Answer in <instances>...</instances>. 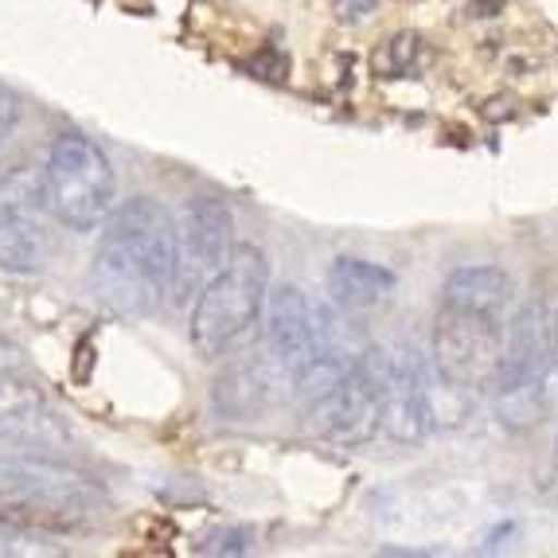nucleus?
<instances>
[{
    "label": "nucleus",
    "mask_w": 558,
    "mask_h": 558,
    "mask_svg": "<svg viewBox=\"0 0 558 558\" xmlns=\"http://www.w3.org/2000/svg\"><path fill=\"white\" fill-rule=\"evenodd\" d=\"M177 286V219L149 196L110 207L90 258L94 298L121 317H153Z\"/></svg>",
    "instance_id": "nucleus-1"
},
{
    "label": "nucleus",
    "mask_w": 558,
    "mask_h": 558,
    "mask_svg": "<svg viewBox=\"0 0 558 558\" xmlns=\"http://www.w3.org/2000/svg\"><path fill=\"white\" fill-rule=\"evenodd\" d=\"M270 293V262L254 242H234L231 258L196 293L192 320H187V340L204 360L227 355L242 336L258 325L262 308Z\"/></svg>",
    "instance_id": "nucleus-2"
},
{
    "label": "nucleus",
    "mask_w": 558,
    "mask_h": 558,
    "mask_svg": "<svg viewBox=\"0 0 558 558\" xmlns=\"http://www.w3.org/2000/svg\"><path fill=\"white\" fill-rule=\"evenodd\" d=\"M44 204L71 231H94L113 207V168L90 137L59 133L44 165Z\"/></svg>",
    "instance_id": "nucleus-3"
},
{
    "label": "nucleus",
    "mask_w": 558,
    "mask_h": 558,
    "mask_svg": "<svg viewBox=\"0 0 558 558\" xmlns=\"http://www.w3.org/2000/svg\"><path fill=\"white\" fill-rule=\"evenodd\" d=\"M375 387V426L391 441H426L434 422L429 407V363L410 348H367L355 355Z\"/></svg>",
    "instance_id": "nucleus-4"
},
{
    "label": "nucleus",
    "mask_w": 558,
    "mask_h": 558,
    "mask_svg": "<svg viewBox=\"0 0 558 558\" xmlns=\"http://www.w3.org/2000/svg\"><path fill=\"white\" fill-rule=\"evenodd\" d=\"M234 251V215L223 199H192L177 219V286L172 293L196 298L223 270Z\"/></svg>",
    "instance_id": "nucleus-5"
},
{
    "label": "nucleus",
    "mask_w": 558,
    "mask_h": 558,
    "mask_svg": "<svg viewBox=\"0 0 558 558\" xmlns=\"http://www.w3.org/2000/svg\"><path fill=\"white\" fill-rule=\"evenodd\" d=\"M500 360V325L493 317H469L446 308L434 328V372L457 391L493 387Z\"/></svg>",
    "instance_id": "nucleus-6"
},
{
    "label": "nucleus",
    "mask_w": 558,
    "mask_h": 558,
    "mask_svg": "<svg viewBox=\"0 0 558 558\" xmlns=\"http://www.w3.org/2000/svg\"><path fill=\"white\" fill-rule=\"evenodd\" d=\"M550 352H555V317L547 305H523L512 317L508 332H500V360H496L493 387L500 395L531 387L547 372Z\"/></svg>",
    "instance_id": "nucleus-7"
},
{
    "label": "nucleus",
    "mask_w": 558,
    "mask_h": 558,
    "mask_svg": "<svg viewBox=\"0 0 558 558\" xmlns=\"http://www.w3.org/2000/svg\"><path fill=\"white\" fill-rule=\"evenodd\" d=\"M308 429L317 438H328L336 446H360L375 434V387L367 379V372L360 367V360L352 363V372L336 383L332 391L320 395L317 402L305 407Z\"/></svg>",
    "instance_id": "nucleus-8"
},
{
    "label": "nucleus",
    "mask_w": 558,
    "mask_h": 558,
    "mask_svg": "<svg viewBox=\"0 0 558 558\" xmlns=\"http://www.w3.org/2000/svg\"><path fill=\"white\" fill-rule=\"evenodd\" d=\"M59 446H66V429L47 410L36 383L16 372H0V449L44 453Z\"/></svg>",
    "instance_id": "nucleus-9"
},
{
    "label": "nucleus",
    "mask_w": 558,
    "mask_h": 558,
    "mask_svg": "<svg viewBox=\"0 0 558 558\" xmlns=\"http://www.w3.org/2000/svg\"><path fill=\"white\" fill-rule=\"evenodd\" d=\"M266 352L274 367L286 375L301 372L317 355V305L305 298V289L281 286L266 293Z\"/></svg>",
    "instance_id": "nucleus-10"
},
{
    "label": "nucleus",
    "mask_w": 558,
    "mask_h": 558,
    "mask_svg": "<svg viewBox=\"0 0 558 558\" xmlns=\"http://www.w3.org/2000/svg\"><path fill=\"white\" fill-rule=\"evenodd\" d=\"M512 298L515 281L500 266H461L441 286V305L453 308V313H469V317L500 320Z\"/></svg>",
    "instance_id": "nucleus-11"
},
{
    "label": "nucleus",
    "mask_w": 558,
    "mask_h": 558,
    "mask_svg": "<svg viewBox=\"0 0 558 558\" xmlns=\"http://www.w3.org/2000/svg\"><path fill=\"white\" fill-rule=\"evenodd\" d=\"M395 281L399 278L387 266L367 258H336L328 266V293H332L336 308H344V313L379 305L395 289Z\"/></svg>",
    "instance_id": "nucleus-12"
},
{
    "label": "nucleus",
    "mask_w": 558,
    "mask_h": 558,
    "mask_svg": "<svg viewBox=\"0 0 558 558\" xmlns=\"http://www.w3.org/2000/svg\"><path fill=\"white\" fill-rule=\"evenodd\" d=\"M270 399V383L262 375V367L254 363H234L215 379L211 407L227 418H258Z\"/></svg>",
    "instance_id": "nucleus-13"
},
{
    "label": "nucleus",
    "mask_w": 558,
    "mask_h": 558,
    "mask_svg": "<svg viewBox=\"0 0 558 558\" xmlns=\"http://www.w3.org/2000/svg\"><path fill=\"white\" fill-rule=\"evenodd\" d=\"M44 231H39L36 215H20L0 223V270L12 274H36L44 266Z\"/></svg>",
    "instance_id": "nucleus-14"
},
{
    "label": "nucleus",
    "mask_w": 558,
    "mask_h": 558,
    "mask_svg": "<svg viewBox=\"0 0 558 558\" xmlns=\"http://www.w3.org/2000/svg\"><path fill=\"white\" fill-rule=\"evenodd\" d=\"M39 199H44V172H28L16 168L12 177L0 180V223L20 219V215H36Z\"/></svg>",
    "instance_id": "nucleus-15"
},
{
    "label": "nucleus",
    "mask_w": 558,
    "mask_h": 558,
    "mask_svg": "<svg viewBox=\"0 0 558 558\" xmlns=\"http://www.w3.org/2000/svg\"><path fill=\"white\" fill-rule=\"evenodd\" d=\"M32 555L51 558V555H63V547H56L39 527L0 520V558H32Z\"/></svg>",
    "instance_id": "nucleus-16"
},
{
    "label": "nucleus",
    "mask_w": 558,
    "mask_h": 558,
    "mask_svg": "<svg viewBox=\"0 0 558 558\" xmlns=\"http://www.w3.org/2000/svg\"><path fill=\"white\" fill-rule=\"evenodd\" d=\"M414 56H418V36L402 32V36H395L391 44L383 47V56H375V71L387 78H402L410 71V63H414Z\"/></svg>",
    "instance_id": "nucleus-17"
},
{
    "label": "nucleus",
    "mask_w": 558,
    "mask_h": 558,
    "mask_svg": "<svg viewBox=\"0 0 558 558\" xmlns=\"http://www.w3.org/2000/svg\"><path fill=\"white\" fill-rule=\"evenodd\" d=\"M246 550H254V531L231 527V531H219L204 547V555H246Z\"/></svg>",
    "instance_id": "nucleus-18"
},
{
    "label": "nucleus",
    "mask_w": 558,
    "mask_h": 558,
    "mask_svg": "<svg viewBox=\"0 0 558 558\" xmlns=\"http://www.w3.org/2000/svg\"><path fill=\"white\" fill-rule=\"evenodd\" d=\"M20 118H24V102H20V94L12 86L0 83V145L16 133Z\"/></svg>",
    "instance_id": "nucleus-19"
},
{
    "label": "nucleus",
    "mask_w": 558,
    "mask_h": 558,
    "mask_svg": "<svg viewBox=\"0 0 558 558\" xmlns=\"http://www.w3.org/2000/svg\"><path fill=\"white\" fill-rule=\"evenodd\" d=\"M375 9H379V0H332V12L340 24H363Z\"/></svg>",
    "instance_id": "nucleus-20"
},
{
    "label": "nucleus",
    "mask_w": 558,
    "mask_h": 558,
    "mask_svg": "<svg viewBox=\"0 0 558 558\" xmlns=\"http://www.w3.org/2000/svg\"><path fill=\"white\" fill-rule=\"evenodd\" d=\"M251 71L258 78H274V83H281V78H286V71H289V59L278 56L274 47H266V51H262V56L251 63Z\"/></svg>",
    "instance_id": "nucleus-21"
},
{
    "label": "nucleus",
    "mask_w": 558,
    "mask_h": 558,
    "mask_svg": "<svg viewBox=\"0 0 558 558\" xmlns=\"http://www.w3.org/2000/svg\"><path fill=\"white\" fill-rule=\"evenodd\" d=\"M515 535V523H504V527H496L493 535H488V550H496V547H504V543L512 539Z\"/></svg>",
    "instance_id": "nucleus-22"
},
{
    "label": "nucleus",
    "mask_w": 558,
    "mask_h": 558,
    "mask_svg": "<svg viewBox=\"0 0 558 558\" xmlns=\"http://www.w3.org/2000/svg\"><path fill=\"white\" fill-rule=\"evenodd\" d=\"M550 360L558 363V317H555V352H550Z\"/></svg>",
    "instance_id": "nucleus-23"
},
{
    "label": "nucleus",
    "mask_w": 558,
    "mask_h": 558,
    "mask_svg": "<svg viewBox=\"0 0 558 558\" xmlns=\"http://www.w3.org/2000/svg\"><path fill=\"white\" fill-rule=\"evenodd\" d=\"M555 469H558V434H555Z\"/></svg>",
    "instance_id": "nucleus-24"
}]
</instances>
